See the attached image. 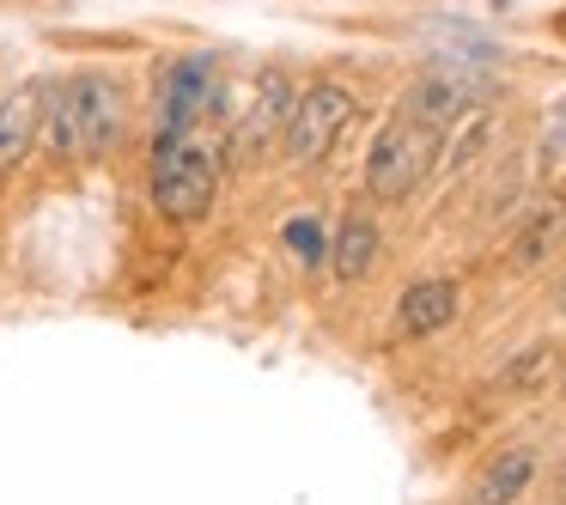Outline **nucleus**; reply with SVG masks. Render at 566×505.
I'll return each instance as SVG.
<instances>
[{
  "label": "nucleus",
  "mask_w": 566,
  "mask_h": 505,
  "mask_svg": "<svg viewBox=\"0 0 566 505\" xmlns=\"http://www.w3.org/2000/svg\"><path fill=\"white\" fill-rule=\"evenodd\" d=\"M123 128V86L111 74H74L62 86H50L43 104V140L55 159H86L104 152Z\"/></svg>",
  "instance_id": "1"
},
{
  "label": "nucleus",
  "mask_w": 566,
  "mask_h": 505,
  "mask_svg": "<svg viewBox=\"0 0 566 505\" xmlns=\"http://www.w3.org/2000/svg\"><path fill=\"white\" fill-rule=\"evenodd\" d=\"M213 196H220V159H213L208 140H196V128L159 135V147H153V208L171 225H196L208 220Z\"/></svg>",
  "instance_id": "2"
},
{
  "label": "nucleus",
  "mask_w": 566,
  "mask_h": 505,
  "mask_svg": "<svg viewBox=\"0 0 566 505\" xmlns=\"http://www.w3.org/2000/svg\"><path fill=\"white\" fill-rule=\"evenodd\" d=\"M432 165H439V128L415 123V116H396L366 152V189L378 201H402L432 177Z\"/></svg>",
  "instance_id": "3"
},
{
  "label": "nucleus",
  "mask_w": 566,
  "mask_h": 505,
  "mask_svg": "<svg viewBox=\"0 0 566 505\" xmlns=\"http://www.w3.org/2000/svg\"><path fill=\"white\" fill-rule=\"evenodd\" d=\"M354 123V92L342 80H317L311 92L293 98V116H286V135H281V159L286 165H317L335 140L347 135Z\"/></svg>",
  "instance_id": "4"
},
{
  "label": "nucleus",
  "mask_w": 566,
  "mask_h": 505,
  "mask_svg": "<svg viewBox=\"0 0 566 505\" xmlns=\"http://www.w3.org/2000/svg\"><path fill=\"white\" fill-rule=\"evenodd\" d=\"M481 92H488V80H481V74H463V67H439V74H427V80H415V86H408L402 116H415V123H427V128H439V135H444L457 116L475 111Z\"/></svg>",
  "instance_id": "5"
},
{
  "label": "nucleus",
  "mask_w": 566,
  "mask_h": 505,
  "mask_svg": "<svg viewBox=\"0 0 566 505\" xmlns=\"http://www.w3.org/2000/svg\"><path fill=\"white\" fill-rule=\"evenodd\" d=\"M220 98L213 92V55H184V62L165 67L159 80V116H165V135H184L196 128V116Z\"/></svg>",
  "instance_id": "6"
},
{
  "label": "nucleus",
  "mask_w": 566,
  "mask_h": 505,
  "mask_svg": "<svg viewBox=\"0 0 566 505\" xmlns=\"http://www.w3.org/2000/svg\"><path fill=\"white\" fill-rule=\"evenodd\" d=\"M286 116H293V86H286V74H262L256 98H250V116L232 128V152H244V159H256V152L281 147V135H286Z\"/></svg>",
  "instance_id": "7"
},
{
  "label": "nucleus",
  "mask_w": 566,
  "mask_h": 505,
  "mask_svg": "<svg viewBox=\"0 0 566 505\" xmlns=\"http://www.w3.org/2000/svg\"><path fill=\"white\" fill-rule=\"evenodd\" d=\"M43 104H50V86H38V80H25V86H13L7 98H0V177L13 171L31 147H38Z\"/></svg>",
  "instance_id": "8"
},
{
  "label": "nucleus",
  "mask_w": 566,
  "mask_h": 505,
  "mask_svg": "<svg viewBox=\"0 0 566 505\" xmlns=\"http://www.w3.org/2000/svg\"><path fill=\"white\" fill-rule=\"evenodd\" d=\"M457 323V281H415L396 305V329L408 341H432L439 329Z\"/></svg>",
  "instance_id": "9"
},
{
  "label": "nucleus",
  "mask_w": 566,
  "mask_h": 505,
  "mask_svg": "<svg viewBox=\"0 0 566 505\" xmlns=\"http://www.w3.org/2000/svg\"><path fill=\"white\" fill-rule=\"evenodd\" d=\"M530 481H536V451H524V444H517V451H500L488 469H481L469 505H517Z\"/></svg>",
  "instance_id": "10"
},
{
  "label": "nucleus",
  "mask_w": 566,
  "mask_h": 505,
  "mask_svg": "<svg viewBox=\"0 0 566 505\" xmlns=\"http://www.w3.org/2000/svg\"><path fill=\"white\" fill-rule=\"evenodd\" d=\"M329 262H335V281H359V274L378 262V225H371L366 213H347L335 244H329Z\"/></svg>",
  "instance_id": "11"
},
{
  "label": "nucleus",
  "mask_w": 566,
  "mask_h": 505,
  "mask_svg": "<svg viewBox=\"0 0 566 505\" xmlns=\"http://www.w3.org/2000/svg\"><path fill=\"white\" fill-rule=\"evenodd\" d=\"M560 232H566V208H560V201H542V208L517 225V238H512V269H536V262L560 244Z\"/></svg>",
  "instance_id": "12"
},
{
  "label": "nucleus",
  "mask_w": 566,
  "mask_h": 505,
  "mask_svg": "<svg viewBox=\"0 0 566 505\" xmlns=\"http://www.w3.org/2000/svg\"><path fill=\"white\" fill-rule=\"evenodd\" d=\"M542 371H548V347H530L524 359H512V366L500 371V390H524V383H536Z\"/></svg>",
  "instance_id": "13"
},
{
  "label": "nucleus",
  "mask_w": 566,
  "mask_h": 505,
  "mask_svg": "<svg viewBox=\"0 0 566 505\" xmlns=\"http://www.w3.org/2000/svg\"><path fill=\"white\" fill-rule=\"evenodd\" d=\"M286 244H293L298 262H323V225L317 220H293L286 225Z\"/></svg>",
  "instance_id": "14"
},
{
  "label": "nucleus",
  "mask_w": 566,
  "mask_h": 505,
  "mask_svg": "<svg viewBox=\"0 0 566 505\" xmlns=\"http://www.w3.org/2000/svg\"><path fill=\"white\" fill-rule=\"evenodd\" d=\"M548 140H554V147H566V98L548 111Z\"/></svg>",
  "instance_id": "15"
},
{
  "label": "nucleus",
  "mask_w": 566,
  "mask_h": 505,
  "mask_svg": "<svg viewBox=\"0 0 566 505\" xmlns=\"http://www.w3.org/2000/svg\"><path fill=\"white\" fill-rule=\"evenodd\" d=\"M560 311H566V286H560Z\"/></svg>",
  "instance_id": "16"
}]
</instances>
